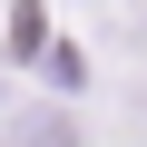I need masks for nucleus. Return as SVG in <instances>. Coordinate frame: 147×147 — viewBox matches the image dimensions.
Masks as SVG:
<instances>
[{
  "label": "nucleus",
  "mask_w": 147,
  "mask_h": 147,
  "mask_svg": "<svg viewBox=\"0 0 147 147\" xmlns=\"http://www.w3.org/2000/svg\"><path fill=\"white\" fill-rule=\"evenodd\" d=\"M10 147H88L79 137V108H59V98H30L10 118Z\"/></svg>",
  "instance_id": "nucleus-1"
},
{
  "label": "nucleus",
  "mask_w": 147,
  "mask_h": 147,
  "mask_svg": "<svg viewBox=\"0 0 147 147\" xmlns=\"http://www.w3.org/2000/svg\"><path fill=\"white\" fill-rule=\"evenodd\" d=\"M0 147H10V137H0Z\"/></svg>",
  "instance_id": "nucleus-2"
}]
</instances>
